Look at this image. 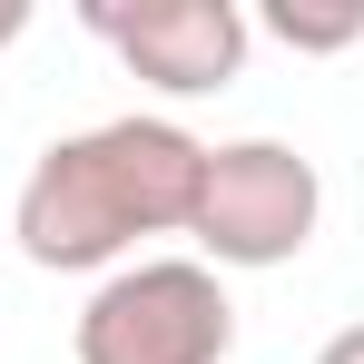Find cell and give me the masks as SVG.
<instances>
[{"label":"cell","instance_id":"7a4b0ae2","mask_svg":"<svg viewBox=\"0 0 364 364\" xmlns=\"http://www.w3.org/2000/svg\"><path fill=\"white\" fill-rule=\"evenodd\" d=\"M69 345H79V364H227L237 305L217 286V266L148 256V266H119L99 296L79 305Z\"/></svg>","mask_w":364,"mask_h":364},{"label":"cell","instance_id":"3957f363","mask_svg":"<svg viewBox=\"0 0 364 364\" xmlns=\"http://www.w3.org/2000/svg\"><path fill=\"white\" fill-rule=\"evenodd\" d=\"M315 217H325V178H315L305 148H286V138H227V148H207L187 237L217 266H286V256H305Z\"/></svg>","mask_w":364,"mask_h":364},{"label":"cell","instance_id":"8992f818","mask_svg":"<svg viewBox=\"0 0 364 364\" xmlns=\"http://www.w3.org/2000/svg\"><path fill=\"white\" fill-rule=\"evenodd\" d=\"M315 364H364V325H345V335H325V355Z\"/></svg>","mask_w":364,"mask_h":364},{"label":"cell","instance_id":"5b68a950","mask_svg":"<svg viewBox=\"0 0 364 364\" xmlns=\"http://www.w3.org/2000/svg\"><path fill=\"white\" fill-rule=\"evenodd\" d=\"M266 30L286 50H355L364 40V0H266Z\"/></svg>","mask_w":364,"mask_h":364},{"label":"cell","instance_id":"52a82bcc","mask_svg":"<svg viewBox=\"0 0 364 364\" xmlns=\"http://www.w3.org/2000/svg\"><path fill=\"white\" fill-rule=\"evenodd\" d=\"M20 30H30V0H0V50H10Z\"/></svg>","mask_w":364,"mask_h":364},{"label":"cell","instance_id":"6da1fadb","mask_svg":"<svg viewBox=\"0 0 364 364\" xmlns=\"http://www.w3.org/2000/svg\"><path fill=\"white\" fill-rule=\"evenodd\" d=\"M197 178H207V138H187L178 119H99L79 138H50L10 207L20 256L79 276V266H119L138 237H187Z\"/></svg>","mask_w":364,"mask_h":364},{"label":"cell","instance_id":"277c9868","mask_svg":"<svg viewBox=\"0 0 364 364\" xmlns=\"http://www.w3.org/2000/svg\"><path fill=\"white\" fill-rule=\"evenodd\" d=\"M89 20V40H109L138 79H158V89H227L246 69V10L237 0H89L79 10Z\"/></svg>","mask_w":364,"mask_h":364}]
</instances>
